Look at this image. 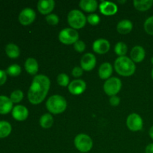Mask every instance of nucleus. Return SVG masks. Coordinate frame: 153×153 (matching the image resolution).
Listing matches in <instances>:
<instances>
[{"label":"nucleus","mask_w":153,"mask_h":153,"mask_svg":"<svg viewBox=\"0 0 153 153\" xmlns=\"http://www.w3.org/2000/svg\"><path fill=\"white\" fill-rule=\"evenodd\" d=\"M87 20L89 22L91 25H97V24L100 23V18L97 13H91L88 15L87 17Z\"/></svg>","instance_id":"obj_31"},{"label":"nucleus","mask_w":153,"mask_h":153,"mask_svg":"<svg viewBox=\"0 0 153 153\" xmlns=\"http://www.w3.org/2000/svg\"><path fill=\"white\" fill-rule=\"evenodd\" d=\"M12 116L16 120L23 121L28 117V110L27 108L21 105H16L14 108H13V110H12Z\"/></svg>","instance_id":"obj_15"},{"label":"nucleus","mask_w":153,"mask_h":153,"mask_svg":"<svg viewBox=\"0 0 153 153\" xmlns=\"http://www.w3.org/2000/svg\"><path fill=\"white\" fill-rule=\"evenodd\" d=\"M130 55H131V59L134 62L139 63L141 62L144 59L145 55H146V52H145V49L142 46H135L131 50Z\"/></svg>","instance_id":"obj_16"},{"label":"nucleus","mask_w":153,"mask_h":153,"mask_svg":"<svg viewBox=\"0 0 153 153\" xmlns=\"http://www.w3.org/2000/svg\"><path fill=\"white\" fill-rule=\"evenodd\" d=\"M13 110V102L10 98L5 96H0V114H6Z\"/></svg>","instance_id":"obj_17"},{"label":"nucleus","mask_w":153,"mask_h":153,"mask_svg":"<svg viewBox=\"0 0 153 153\" xmlns=\"http://www.w3.org/2000/svg\"><path fill=\"white\" fill-rule=\"evenodd\" d=\"M149 136H150L151 138L153 140V126L152 127L150 128V129H149Z\"/></svg>","instance_id":"obj_38"},{"label":"nucleus","mask_w":153,"mask_h":153,"mask_svg":"<svg viewBox=\"0 0 153 153\" xmlns=\"http://www.w3.org/2000/svg\"><path fill=\"white\" fill-rule=\"evenodd\" d=\"M151 63H152V64H153V57L152 58H151Z\"/></svg>","instance_id":"obj_41"},{"label":"nucleus","mask_w":153,"mask_h":153,"mask_svg":"<svg viewBox=\"0 0 153 153\" xmlns=\"http://www.w3.org/2000/svg\"><path fill=\"white\" fill-rule=\"evenodd\" d=\"M46 108L50 113L54 114L63 113L67 108V101L60 95H53L48 99L46 103Z\"/></svg>","instance_id":"obj_3"},{"label":"nucleus","mask_w":153,"mask_h":153,"mask_svg":"<svg viewBox=\"0 0 153 153\" xmlns=\"http://www.w3.org/2000/svg\"><path fill=\"white\" fill-rule=\"evenodd\" d=\"M53 123V117L50 114H44L43 115H42L40 119V125L44 128H49L52 127Z\"/></svg>","instance_id":"obj_24"},{"label":"nucleus","mask_w":153,"mask_h":153,"mask_svg":"<svg viewBox=\"0 0 153 153\" xmlns=\"http://www.w3.org/2000/svg\"><path fill=\"white\" fill-rule=\"evenodd\" d=\"M55 4L53 0H40L37 3V9L42 14H49L54 9Z\"/></svg>","instance_id":"obj_14"},{"label":"nucleus","mask_w":153,"mask_h":153,"mask_svg":"<svg viewBox=\"0 0 153 153\" xmlns=\"http://www.w3.org/2000/svg\"><path fill=\"white\" fill-rule=\"evenodd\" d=\"M74 144L79 152L85 153L92 149L93 140L88 134H79L75 137Z\"/></svg>","instance_id":"obj_5"},{"label":"nucleus","mask_w":153,"mask_h":153,"mask_svg":"<svg viewBox=\"0 0 153 153\" xmlns=\"http://www.w3.org/2000/svg\"><path fill=\"white\" fill-rule=\"evenodd\" d=\"M5 52L7 56L10 58H16L19 56L20 51L19 47L16 44L13 43H9L6 46Z\"/></svg>","instance_id":"obj_23"},{"label":"nucleus","mask_w":153,"mask_h":153,"mask_svg":"<svg viewBox=\"0 0 153 153\" xmlns=\"http://www.w3.org/2000/svg\"><path fill=\"white\" fill-rule=\"evenodd\" d=\"M126 124L128 128L132 131H140L143 128V120L141 117L136 113L128 115L126 120Z\"/></svg>","instance_id":"obj_8"},{"label":"nucleus","mask_w":153,"mask_h":153,"mask_svg":"<svg viewBox=\"0 0 153 153\" xmlns=\"http://www.w3.org/2000/svg\"><path fill=\"white\" fill-rule=\"evenodd\" d=\"M23 93L20 90H16V91H13L10 94V99L13 103H18L19 102L22 101L23 99Z\"/></svg>","instance_id":"obj_28"},{"label":"nucleus","mask_w":153,"mask_h":153,"mask_svg":"<svg viewBox=\"0 0 153 153\" xmlns=\"http://www.w3.org/2000/svg\"><path fill=\"white\" fill-rule=\"evenodd\" d=\"M134 6L140 11H146L151 8L153 4L152 0H134L133 1Z\"/></svg>","instance_id":"obj_22"},{"label":"nucleus","mask_w":153,"mask_h":153,"mask_svg":"<svg viewBox=\"0 0 153 153\" xmlns=\"http://www.w3.org/2000/svg\"><path fill=\"white\" fill-rule=\"evenodd\" d=\"M21 70H22V69H21L20 66L16 64H14L10 65L9 67H7V70H6V73H7L9 76H17L20 74Z\"/></svg>","instance_id":"obj_27"},{"label":"nucleus","mask_w":153,"mask_h":153,"mask_svg":"<svg viewBox=\"0 0 153 153\" xmlns=\"http://www.w3.org/2000/svg\"><path fill=\"white\" fill-rule=\"evenodd\" d=\"M151 76H152V79H153V68H152V73H151Z\"/></svg>","instance_id":"obj_40"},{"label":"nucleus","mask_w":153,"mask_h":153,"mask_svg":"<svg viewBox=\"0 0 153 153\" xmlns=\"http://www.w3.org/2000/svg\"><path fill=\"white\" fill-rule=\"evenodd\" d=\"M144 29L147 34L153 35V16H149L144 22Z\"/></svg>","instance_id":"obj_30"},{"label":"nucleus","mask_w":153,"mask_h":153,"mask_svg":"<svg viewBox=\"0 0 153 153\" xmlns=\"http://www.w3.org/2000/svg\"><path fill=\"white\" fill-rule=\"evenodd\" d=\"M36 18V13L33 9L26 7L20 12L19 15V21L22 25H28L32 23Z\"/></svg>","instance_id":"obj_9"},{"label":"nucleus","mask_w":153,"mask_h":153,"mask_svg":"<svg viewBox=\"0 0 153 153\" xmlns=\"http://www.w3.org/2000/svg\"><path fill=\"white\" fill-rule=\"evenodd\" d=\"M121 87H122V82L120 79L117 77H111L106 80L103 88L107 95L113 97L116 96V94L120 92Z\"/></svg>","instance_id":"obj_7"},{"label":"nucleus","mask_w":153,"mask_h":153,"mask_svg":"<svg viewBox=\"0 0 153 153\" xmlns=\"http://www.w3.org/2000/svg\"><path fill=\"white\" fill-rule=\"evenodd\" d=\"M46 22L49 24V25H55L58 23V22H59V17H58L56 14H54V13H50V14H49L46 16Z\"/></svg>","instance_id":"obj_32"},{"label":"nucleus","mask_w":153,"mask_h":153,"mask_svg":"<svg viewBox=\"0 0 153 153\" xmlns=\"http://www.w3.org/2000/svg\"><path fill=\"white\" fill-rule=\"evenodd\" d=\"M79 6L86 12H94L98 7V3L96 0H81Z\"/></svg>","instance_id":"obj_21"},{"label":"nucleus","mask_w":153,"mask_h":153,"mask_svg":"<svg viewBox=\"0 0 153 153\" xmlns=\"http://www.w3.org/2000/svg\"><path fill=\"white\" fill-rule=\"evenodd\" d=\"M133 25L132 22L128 19H123L120 21L117 26V30L119 33L123 34H126L129 33L132 30Z\"/></svg>","instance_id":"obj_20"},{"label":"nucleus","mask_w":153,"mask_h":153,"mask_svg":"<svg viewBox=\"0 0 153 153\" xmlns=\"http://www.w3.org/2000/svg\"><path fill=\"white\" fill-rule=\"evenodd\" d=\"M113 72V67L110 63H103L99 68V76L102 79H108Z\"/></svg>","instance_id":"obj_18"},{"label":"nucleus","mask_w":153,"mask_h":153,"mask_svg":"<svg viewBox=\"0 0 153 153\" xmlns=\"http://www.w3.org/2000/svg\"><path fill=\"white\" fill-rule=\"evenodd\" d=\"M128 48L127 46L123 42H118L114 46V52L119 57L126 56Z\"/></svg>","instance_id":"obj_26"},{"label":"nucleus","mask_w":153,"mask_h":153,"mask_svg":"<svg viewBox=\"0 0 153 153\" xmlns=\"http://www.w3.org/2000/svg\"><path fill=\"white\" fill-rule=\"evenodd\" d=\"M86 89V83L82 79H76L72 81L68 85L70 93L73 95H79L82 94Z\"/></svg>","instance_id":"obj_11"},{"label":"nucleus","mask_w":153,"mask_h":153,"mask_svg":"<svg viewBox=\"0 0 153 153\" xmlns=\"http://www.w3.org/2000/svg\"><path fill=\"white\" fill-rule=\"evenodd\" d=\"M25 69L30 75H35L38 72V63L33 58H28L25 62Z\"/></svg>","instance_id":"obj_19"},{"label":"nucleus","mask_w":153,"mask_h":153,"mask_svg":"<svg viewBox=\"0 0 153 153\" xmlns=\"http://www.w3.org/2000/svg\"><path fill=\"white\" fill-rule=\"evenodd\" d=\"M85 47H86V45L82 40H78L77 42L74 43L75 50H76L79 52H82L83 51H85Z\"/></svg>","instance_id":"obj_33"},{"label":"nucleus","mask_w":153,"mask_h":153,"mask_svg":"<svg viewBox=\"0 0 153 153\" xmlns=\"http://www.w3.org/2000/svg\"><path fill=\"white\" fill-rule=\"evenodd\" d=\"M57 82L59 85L62 87H66L70 85V79L69 76L65 73H61L58 76L57 78Z\"/></svg>","instance_id":"obj_29"},{"label":"nucleus","mask_w":153,"mask_h":153,"mask_svg":"<svg viewBox=\"0 0 153 153\" xmlns=\"http://www.w3.org/2000/svg\"><path fill=\"white\" fill-rule=\"evenodd\" d=\"M145 152L146 153H153V143H149L147 145L145 149Z\"/></svg>","instance_id":"obj_37"},{"label":"nucleus","mask_w":153,"mask_h":153,"mask_svg":"<svg viewBox=\"0 0 153 153\" xmlns=\"http://www.w3.org/2000/svg\"><path fill=\"white\" fill-rule=\"evenodd\" d=\"M99 7H100V12L106 16H111V15L115 14L118 10L117 4L111 1H102Z\"/></svg>","instance_id":"obj_12"},{"label":"nucleus","mask_w":153,"mask_h":153,"mask_svg":"<svg viewBox=\"0 0 153 153\" xmlns=\"http://www.w3.org/2000/svg\"><path fill=\"white\" fill-rule=\"evenodd\" d=\"M93 49L96 53L102 55L106 53L110 49V43L105 39H98L94 41L93 44Z\"/></svg>","instance_id":"obj_13"},{"label":"nucleus","mask_w":153,"mask_h":153,"mask_svg":"<svg viewBox=\"0 0 153 153\" xmlns=\"http://www.w3.org/2000/svg\"><path fill=\"white\" fill-rule=\"evenodd\" d=\"M50 88V80L44 75H37L34 78L28 92V99L33 105L41 103L46 98Z\"/></svg>","instance_id":"obj_1"},{"label":"nucleus","mask_w":153,"mask_h":153,"mask_svg":"<svg viewBox=\"0 0 153 153\" xmlns=\"http://www.w3.org/2000/svg\"><path fill=\"white\" fill-rule=\"evenodd\" d=\"M11 126L7 121H0V138L7 137L11 132Z\"/></svg>","instance_id":"obj_25"},{"label":"nucleus","mask_w":153,"mask_h":153,"mask_svg":"<svg viewBox=\"0 0 153 153\" xmlns=\"http://www.w3.org/2000/svg\"><path fill=\"white\" fill-rule=\"evenodd\" d=\"M120 99L117 96H113V97H111L110 98V103L111 105L113 106H117L120 104Z\"/></svg>","instance_id":"obj_36"},{"label":"nucleus","mask_w":153,"mask_h":153,"mask_svg":"<svg viewBox=\"0 0 153 153\" xmlns=\"http://www.w3.org/2000/svg\"><path fill=\"white\" fill-rule=\"evenodd\" d=\"M126 1H118V2H120V3H124V2H126Z\"/></svg>","instance_id":"obj_39"},{"label":"nucleus","mask_w":153,"mask_h":153,"mask_svg":"<svg viewBox=\"0 0 153 153\" xmlns=\"http://www.w3.org/2000/svg\"><path fill=\"white\" fill-rule=\"evenodd\" d=\"M97 64V59L94 54L86 53L82 56L81 59V67L83 70L91 71L95 67Z\"/></svg>","instance_id":"obj_10"},{"label":"nucleus","mask_w":153,"mask_h":153,"mask_svg":"<svg viewBox=\"0 0 153 153\" xmlns=\"http://www.w3.org/2000/svg\"><path fill=\"white\" fill-rule=\"evenodd\" d=\"M59 40L64 44H74L79 40V33L76 29L72 28H66L61 30L58 34Z\"/></svg>","instance_id":"obj_6"},{"label":"nucleus","mask_w":153,"mask_h":153,"mask_svg":"<svg viewBox=\"0 0 153 153\" xmlns=\"http://www.w3.org/2000/svg\"><path fill=\"white\" fill-rule=\"evenodd\" d=\"M69 25L73 29H79L83 28L86 24L87 18L82 11L79 10H72L67 16Z\"/></svg>","instance_id":"obj_4"},{"label":"nucleus","mask_w":153,"mask_h":153,"mask_svg":"<svg viewBox=\"0 0 153 153\" xmlns=\"http://www.w3.org/2000/svg\"><path fill=\"white\" fill-rule=\"evenodd\" d=\"M114 69L117 73L123 76H130L135 72L134 62L126 56L118 57L114 62Z\"/></svg>","instance_id":"obj_2"},{"label":"nucleus","mask_w":153,"mask_h":153,"mask_svg":"<svg viewBox=\"0 0 153 153\" xmlns=\"http://www.w3.org/2000/svg\"><path fill=\"white\" fill-rule=\"evenodd\" d=\"M6 80H7V73L4 70H0V85H4Z\"/></svg>","instance_id":"obj_35"},{"label":"nucleus","mask_w":153,"mask_h":153,"mask_svg":"<svg viewBox=\"0 0 153 153\" xmlns=\"http://www.w3.org/2000/svg\"><path fill=\"white\" fill-rule=\"evenodd\" d=\"M83 74V69L80 67H76L73 68V71H72V75L74 77H80Z\"/></svg>","instance_id":"obj_34"}]
</instances>
